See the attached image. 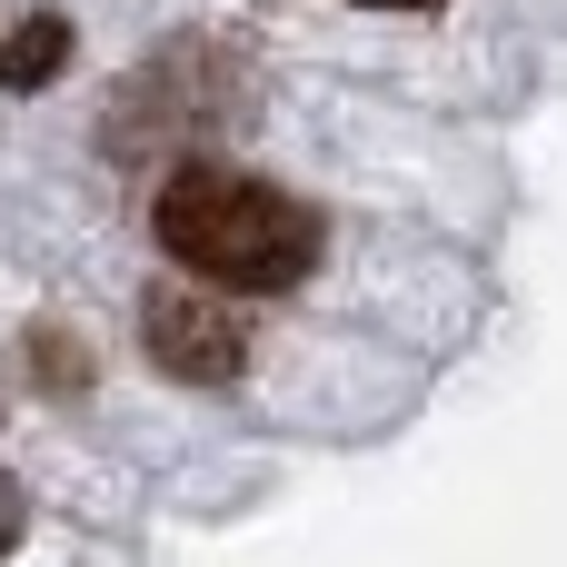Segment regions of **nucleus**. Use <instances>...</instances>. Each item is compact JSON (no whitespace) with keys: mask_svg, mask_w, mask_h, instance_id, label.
<instances>
[{"mask_svg":"<svg viewBox=\"0 0 567 567\" xmlns=\"http://www.w3.org/2000/svg\"><path fill=\"white\" fill-rule=\"evenodd\" d=\"M150 229H159V249H169L189 279H219V289H239V299H269V289H289V279H309V259H319V219H309L289 189H269V179H249V169H209V159L159 179Z\"/></svg>","mask_w":567,"mask_h":567,"instance_id":"f257e3e1","label":"nucleus"},{"mask_svg":"<svg viewBox=\"0 0 567 567\" xmlns=\"http://www.w3.org/2000/svg\"><path fill=\"white\" fill-rule=\"evenodd\" d=\"M229 299H239V289H219V279H159V289L140 299V339H150V359H159L169 379H239L249 329H239Z\"/></svg>","mask_w":567,"mask_h":567,"instance_id":"f03ea898","label":"nucleus"},{"mask_svg":"<svg viewBox=\"0 0 567 567\" xmlns=\"http://www.w3.org/2000/svg\"><path fill=\"white\" fill-rule=\"evenodd\" d=\"M60 60H70V20H60V10H40V20H20V30H10V50H0V80H10V90H40Z\"/></svg>","mask_w":567,"mask_h":567,"instance_id":"7ed1b4c3","label":"nucleus"},{"mask_svg":"<svg viewBox=\"0 0 567 567\" xmlns=\"http://www.w3.org/2000/svg\"><path fill=\"white\" fill-rule=\"evenodd\" d=\"M10 548H20V488L0 478V558H10Z\"/></svg>","mask_w":567,"mask_h":567,"instance_id":"20e7f679","label":"nucleus"},{"mask_svg":"<svg viewBox=\"0 0 567 567\" xmlns=\"http://www.w3.org/2000/svg\"><path fill=\"white\" fill-rule=\"evenodd\" d=\"M369 10H439V0H369Z\"/></svg>","mask_w":567,"mask_h":567,"instance_id":"39448f33","label":"nucleus"}]
</instances>
